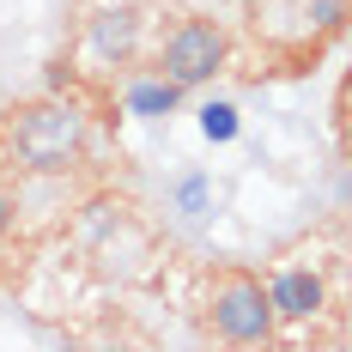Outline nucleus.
Instances as JSON below:
<instances>
[{"label":"nucleus","instance_id":"1","mask_svg":"<svg viewBox=\"0 0 352 352\" xmlns=\"http://www.w3.org/2000/svg\"><path fill=\"white\" fill-rule=\"evenodd\" d=\"M0 140L12 152V164L31 176H67L85 164V116L61 98H36L0 116Z\"/></svg>","mask_w":352,"mask_h":352},{"label":"nucleus","instance_id":"2","mask_svg":"<svg viewBox=\"0 0 352 352\" xmlns=\"http://www.w3.org/2000/svg\"><path fill=\"white\" fill-rule=\"evenodd\" d=\"M207 322L225 346H267L280 334L274 304H267V280L255 267H219L207 285Z\"/></svg>","mask_w":352,"mask_h":352},{"label":"nucleus","instance_id":"3","mask_svg":"<svg viewBox=\"0 0 352 352\" xmlns=\"http://www.w3.org/2000/svg\"><path fill=\"white\" fill-rule=\"evenodd\" d=\"M225 61H231V36H225V25H212V19H182L164 36V49H158V73L170 79L176 91L212 85L225 73Z\"/></svg>","mask_w":352,"mask_h":352},{"label":"nucleus","instance_id":"4","mask_svg":"<svg viewBox=\"0 0 352 352\" xmlns=\"http://www.w3.org/2000/svg\"><path fill=\"white\" fill-rule=\"evenodd\" d=\"M322 280L310 267H280L267 280V304H274V322H316L322 316Z\"/></svg>","mask_w":352,"mask_h":352},{"label":"nucleus","instance_id":"5","mask_svg":"<svg viewBox=\"0 0 352 352\" xmlns=\"http://www.w3.org/2000/svg\"><path fill=\"white\" fill-rule=\"evenodd\" d=\"M134 36H140V12L134 6H109L91 19V49L109 61H134Z\"/></svg>","mask_w":352,"mask_h":352},{"label":"nucleus","instance_id":"6","mask_svg":"<svg viewBox=\"0 0 352 352\" xmlns=\"http://www.w3.org/2000/svg\"><path fill=\"white\" fill-rule=\"evenodd\" d=\"M176 104H182V91H176L164 73H152V79H140V85L128 91V109H134L140 122H158V116H170Z\"/></svg>","mask_w":352,"mask_h":352},{"label":"nucleus","instance_id":"7","mask_svg":"<svg viewBox=\"0 0 352 352\" xmlns=\"http://www.w3.org/2000/svg\"><path fill=\"white\" fill-rule=\"evenodd\" d=\"M316 12H322V25H328V31H334V25H340V0H322Z\"/></svg>","mask_w":352,"mask_h":352},{"label":"nucleus","instance_id":"8","mask_svg":"<svg viewBox=\"0 0 352 352\" xmlns=\"http://www.w3.org/2000/svg\"><path fill=\"white\" fill-rule=\"evenodd\" d=\"M6 225H12V201L0 195V231H6Z\"/></svg>","mask_w":352,"mask_h":352}]
</instances>
